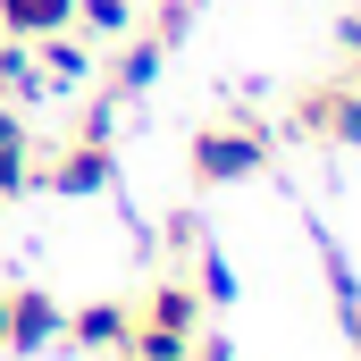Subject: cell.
Wrapping results in <instances>:
<instances>
[{"instance_id":"cell-6","label":"cell","mask_w":361,"mask_h":361,"mask_svg":"<svg viewBox=\"0 0 361 361\" xmlns=\"http://www.w3.org/2000/svg\"><path fill=\"white\" fill-rule=\"evenodd\" d=\"M76 25V0H0V34L8 42H51Z\"/></svg>"},{"instance_id":"cell-18","label":"cell","mask_w":361,"mask_h":361,"mask_svg":"<svg viewBox=\"0 0 361 361\" xmlns=\"http://www.w3.org/2000/svg\"><path fill=\"white\" fill-rule=\"evenodd\" d=\"M353 361H361V328H353Z\"/></svg>"},{"instance_id":"cell-9","label":"cell","mask_w":361,"mask_h":361,"mask_svg":"<svg viewBox=\"0 0 361 361\" xmlns=\"http://www.w3.org/2000/svg\"><path fill=\"white\" fill-rule=\"evenodd\" d=\"M34 185V143H25V118L0 101V202H17Z\"/></svg>"},{"instance_id":"cell-4","label":"cell","mask_w":361,"mask_h":361,"mask_svg":"<svg viewBox=\"0 0 361 361\" xmlns=\"http://www.w3.org/2000/svg\"><path fill=\"white\" fill-rule=\"evenodd\" d=\"M59 336H68L59 294H51V286H17V294H8V336H0V353H51Z\"/></svg>"},{"instance_id":"cell-17","label":"cell","mask_w":361,"mask_h":361,"mask_svg":"<svg viewBox=\"0 0 361 361\" xmlns=\"http://www.w3.org/2000/svg\"><path fill=\"white\" fill-rule=\"evenodd\" d=\"M0 336H8V294H0Z\"/></svg>"},{"instance_id":"cell-5","label":"cell","mask_w":361,"mask_h":361,"mask_svg":"<svg viewBox=\"0 0 361 361\" xmlns=\"http://www.w3.org/2000/svg\"><path fill=\"white\" fill-rule=\"evenodd\" d=\"M294 126L319 135V143L361 152V85H319V92H302V101H294Z\"/></svg>"},{"instance_id":"cell-3","label":"cell","mask_w":361,"mask_h":361,"mask_svg":"<svg viewBox=\"0 0 361 361\" xmlns=\"http://www.w3.org/2000/svg\"><path fill=\"white\" fill-rule=\"evenodd\" d=\"M34 185H51V193H68V202L118 193V152H109V135H68V152H59L51 169H34Z\"/></svg>"},{"instance_id":"cell-14","label":"cell","mask_w":361,"mask_h":361,"mask_svg":"<svg viewBox=\"0 0 361 361\" xmlns=\"http://www.w3.org/2000/svg\"><path fill=\"white\" fill-rule=\"evenodd\" d=\"M193 8H202V0H160V8H152V25H143V34H152V42H160V51H177L185 34H193Z\"/></svg>"},{"instance_id":"cell-10","label":"cell","mask_w":361,"mask_h":361,"mask_svg":"<svg viewBox=\"0 0 361 361\" xmlns=\"http://www.w3.org/2000/svg\"><path fill=\"white\" fill-rule=\"evenodd\" d=\"M160 59H169V51H160L152 34H135V42H126V51L109 59V101H135V92H152V76H160Z\"/></svg>"},{"instance_id":"cell-16","label":"cell","mask_w":361,"mask_h":361,"mask_svg":"<svg viewBox=\"0 0 361 361\" xmlns=\"http://www.w3.org/2000/svg\"><path fill=\"white\" fill-rule=\"evenodd\" d=\"M336 42H345V51H353V59H361V8H353V17H345V25H336Z\"/></svg>"},{"instance_id":"cell-2","label":"cell","mask_w":361,"mask_h":361,"mask_svg":"<svg viewBox=\"0 0 361 361\" xmlns=\"http://www.w3.org/2000/svg\"><path fill=\"white\" fill-rule=\"evenodd\" d=\"M269 169V126L252 118H210L193 135V185H244Z\"/></svg>"},{"instance_id":"cell-15","label":"cell","mask_w":361,"mask_h":361,"mask_svg":"<svg viewBox=\"0 0 361 361\" xmlns=\"http://www.w3.org/2000/svg\"><path fill=\"white\" fill-rule=\"evenodd\" d=\"M185 361H235V353H227V336H193V353H185Z\"/></svg>"},{"instance_id":"cell-8","label":"cell","mask_w":361,"mask_h":361,"mask_svg":"<svg viewBox=\"0 0 361 361\" xmlns=\"http://www.w3.org/2000/svg\"><path fill=\"white\" fill-rule=\"evenodd\" d=\"M0 101H51V76H42V59H34V42H8L0 34Z\"/></svg>"},{"instance_id":"cell-1","label":"cell","mask_w":361,"mask_h":361,"mask_svg":"<svg viewBox=\"0 0 361 361\" xmlns=\"http://www.w3.org/2000/svg\"><path fill=\"white\" fill-rule=\"evenodd\" d=\"M193 336H202V294H193V277H160V286L135 302L126 353H135V361H185Z\"/></svg>"},{"instance_id":"cell-7","label":"cell","mask_w":361,"mask_h":361,"mask_svg":"<svg viewBox=\"0 0 361 361\" xmlns=\"http://www.w3.org/2000/svg\"><path fill=\"white\" fill-rule=\"evenodd\" d=\"M126 328H135L126 302H85V311H68V345H85V353H126Z\"/></svg>"},{"instance_id":"cell-13","label":"cell","mask_w":361,"mask_h":361,"mask_svg":"<svg viewBox=\"0 0 361 361\" xmlns=\"http://www.w3.org/2000/svg\"><path fill=\"white\" fill-rule=\"evenodd\" d=\"M76 25L92 42H126L135 34V0H76Z\"/></svg>"},{"instance_id":"cell-12","label":"cell","mask_w":361,"mask_h":361,"mask_svg":"<svg viewBox=\"0 0 361 361\" xmlns=\"http://www.w3.org/2000/svg\"><path fill=\"white\" fill-rule=\"evenodd\" d=\"M193 294H202V311L210 302H235L244 286H235V261L219 252V244H193Z\"/></svg>"},{"instance_id":"cell-11","label":"cell","mask_w":361,"mask_h":361,"mask_svg":"<svg viewBox=\"0 0 361 361\" xmlns=\"http://www.w3.org/2000/svg\"><path fill=\"white\" fill-rule=\"evenodd\" d=\"M34 59H42V76H51V92H76V85L92 76V51H85V42H68V34L34 42Z\"/></svg>"}]
</instances>
